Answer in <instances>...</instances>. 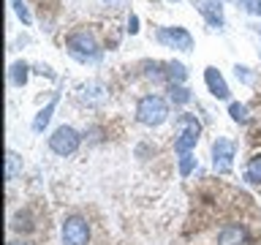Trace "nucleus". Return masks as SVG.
I'll use <instances>...</instances> for the list:
<instances>
[{
    "label": "nucleus",
    "instance_id": "11",
    "mask_svg": "<svg viewBox=\"0 0 261 245\" xmlns=\"http://www.w3.org/2000/svg\"><path fill=\"white\" fill-rule=\"evenodd\" d=\"M204 82H207V87H210V93L215 95V98H228V85H226V79L220 77V71L218 68H204Z\"/></svg>",
    "mask_w": 261,
    "mask_h": 245
},
{
    "label": "nucleus",
    "instance_id": "8",
    "mask_svg": "<svg viewBox=\"0 0 261 245\" xmlns=\"http://www.w3.org/2000/svg\"><path fill=\"white\" fill-rule=\"evenodd\" d=\"M193 6L212 28H223L226 19H223V3L220 0H193Z\"/></svg>",
    "mask_w": 261,
    "mask_h": 245
},
{
    "label": "nucleus",
    "instance_id": "9",
    "mask_svg": "<svg viewBox=\"0 0 261 245\" xmlns=\"http://www.w3.org/2000/svg\"><path fill=\"white\" fill-rule=\"evenodd\" d=\"M248 242H250L248 229L240 224H228L218 232V245H248Z\"/></svg>",
    "mask_w": 261,
    "mask_h": 245
},
{
    "label": "nucleus",
    "instance_id": "5",
    "mask_svg": "<svg viewBox=\"0 0 261 245\" xmlns=\"http://www.w3.org/2000/svg\"><path fill=\"white\" fill-rule=\"evenodd\" d=\"M79 142H82L79 131L71 128V126H60L52 136H49V147H52V153L63 155V158H65V155L76 153L79 150Z\"/></svg>",
    "mask_w": 261,
    "mask_h": 245
},
{
    "label": "nucleus",
    "instance_id": "20",
    "mask_svg": "<svg viewBox=\"0 0 261 245\" xmlns=\"http://www.w3.org/2000/svg\"><path fill=\"white\" fill-rule=\"evenodd\" d=\"M11 6H14L16 16H19L24 24H30V22H33V16H30V11H28V6H24V0H11Z\"/></svg>",
    "mask_w": 261,
    "mask_h": 245
},
{
    "label": "nucleus",
    "instance_id": "4",
    "mask_svg": "<svg viewBox=\"0 0 261 245\" xmlns=\"http://www.w3.org/2000/svg\"><path fill=\"white\" fill-rule=\"evenodd\" d=\"M234 155H237V144L226 136H218L212 142V169L218 175H228L234 166Z\"/></svg>",
    "mask_w": 261,
    "mask_h": 245
},
{
    "label": "nucleus",
    "instance_id": "1",
    "mask_svg": "<svg viewBox=\"0 0 261 245\" xmlns=\"http://www.w3.org/2000/svg\"><path fill=\"white\" fill-rule=\"evenodd\" d=\"M169 117V104L163 101L161 95H144L142 101L136 104V120L142 122V126H161V122H166Z\"/></svg>",
    "mask_w": 261,
    "mask_h": 245
},
{
    "label": "nucleus",
    "instance_id": "13",
    "mask_svg": "<svg viewBox=\"0 0 261 245\" xmlns=\"http://www.w3.org/2000/svg\"><path fill=\"white\" fill-rule=\"evenodd\" d=\"M19 175H22V158L14 150H8L6 153V180L11 183V180H16Z\"/></svg>",
    "mask_w": 261,
    "mask_h": 245
},
{
    "label": "nucleus",
    "instance_id": "6",
    "mask_svg": "<svg viewBox=\"0 0 261 245\" xmlns=\"http://www.w3.org/2000/svg\"><path fill=\"white\" fill-rule=\"evenodd\" d=\"M63 245H87L90 242V226L85 218L71 215L63 220Z\"/></svg>",
    "mask_w": 261,
    "mask_h": 245
},
{
    "label": "nucleus",
    "instance_id": "22",
    "mask_svg": "<svg viewBox=\"0 0 261 245\" xmlns=\"http://www.w3.org/2000/svg\"><path fill=\"white\" fill-rule=\"evenodd\" d=\"M240 6H245V11L258 14V0H240Z\"/></svg>",
    "mask_w": 261,
    "mask_h": 245
},
{
    "label": "nucleus",
    "instance_id": "21",
    "mask_svg": "<svg viewBox=\"0 0 261 245\" xmlns=\"http://www.w3.org/2000/svg\"><path fill=\"white\" fill-rule=\"evenodd\" d=\"M234 74H237V79L245 82V85H253V74H250V68H245V65H237Z\"/></svg>",
    "mask_w": 261,
    "mask_h": 245
},
{
    "label": "nucleus",
    "instance_id": "24",
    "mask_svg": "<svg viewBox=\"0 0 261 245\" xmlns=\"http://www.w3.org/2000/svg\"><path fill=\"white\" fill-rule=\"evenodd\" d=\"M103 6H112V8H120V6H128V0H101Z\"/></svg>",
    "mask_w": 261,
    "mask_h": 245
},
{
    "label": "nucleus",
    "instance_id": "25",
    "mask_svg": "<svg viewBox=\"0 0 261 245\" xmlns=\"http://www.w3.org/2000/svg\"><path fill=\"white\" fill-rule=\"evenodd\" d=\"M11 245H28V242H11Z\"/></svg>",
    "mask_w": 261,
    "mask_h": 245
},
{
    "label": "nucleus",
    "instance_id": "19",
    "mask_svg": "<svg viewBox=\"0 0 261 245\" xmlns=\"http://www.w3.org/2000/svg\"><path fill=\"white\" fill-rule=\"evenodd\" d=\"M171 101L174 104H188L191 101V90H185L182 85H171Z\"/></svg>",
    "mask_w": 261,
    "mask_h": 245
},
{
    "label": "nucleus",
    "instance_id": "17",
    "mask_svg": "<svg viewBox=\"0 0 261 245\" xmlns=\"http://www.w3.org/2000/svg\"><path fill=\"white\" fill-rule=\"evenodd\" d=\"M169 77L174 85H182V82L188 79V71H185V65L182 63H169Z\"/></svg>",
    "mask_w": 261,
    "mask_h": 245
},
{
    "label": "nucleus",
    "instance_id": "18",
    "mask_svg": "<svg viewBox=\"0 0 261 245\" xmlns=\"http://www.w3.org/2000/svg\"><path fill=\"white\" fill-rule=\"evenodd\" d=\"M228 114H231L234 122H248L250 120L248 106H245V104H231V106H228Z\"/></svg>",
    "mask_w": 261,
    "mask_h": 245
},
{
    "label": "nucleus",
    "instance_id": "2",
    "mask_svg": "<svg viewBox=\"0 0 261 245\" xmlns=\"http://www.w3.org/2000/svg\"><path fill=\"white\" fill-rule=\"evenodd\" d=\"M68 52H71V57H76V60H82V63H95V60H101V55H103L95 36L90 30H76L73 33V36L68 38Z\"/></svg>",
    "mask_w": 261,
    "mask_h": 245
},
{
    "label": "nucleus",
    "instance_id": "12",
    "mask_svg": "<svg viewBox=\"0 0 261 245\" xmlns=\"http://www.w3.org/2000/svg\"><path fill=\"white\" fill-rule=\"evenodd\" d=\"M55 106H57V95L36 114V120H33V134H44V128L49 126V120H52V114H55Z\"/></svg>",
    "mask_w": 261,
    "mask_h": 245
},
{
    "label": "nucleus",
    "instance_id": "10",
    "mask_svg": "<svg viewBox=\"0 0 261 245\" xmlns=\"http://www.w3.org/2000/svg\"><path fill=\"white\" fill-rule=\"evenodd\" d=\"M82 101H85L87 106H101L106 98H109V90H106L103 82H90V85L82 87Z\"/></svg>",
    "mask_w": 261,
    "mask_h": 245
},
{
    "label": "nucleus",
    "instance_id": "3",
    "mask_svg": "<svg viewBox=\"0 0 261 245\" xmlns=\"http://www.w3.org/2000/svg\"><path fill=\"white\" fill-rule=\"evenodd\" d=\"M201 136V122L193 114H179L177 117V139H174V150L182 153H193L196 142Z\"/></svg>",
    "mask_w": 261,
    "mask_h": 245
},
{
    "label": "nucleus",
    "instance_id": "15",
    "mask_svg": "<svg viewBox=\"0 0 261 245\" xmlns=\"http://www.w3.org/2000/svg\"><path fill=\"white\" fill-rule=\"evenodd\" d=\"M28 71H30V68H28L24 63H14V65H11V82H14L16 87H24V85H28V77H30Z\"/></svg>",
    "mask_w": 261,
    "mask_h": 245
},
{
    "label": "nucleus",
    "instance_id": "7",
    "mask_svg": "<svg viewBox=\"0 0 261 245\" xmlns=\"http://www.w3.org/2000/svg\"><path fill=\"white\" fill-rule=\"evenodd\" d=\"M158 41L169 49H179V52L193 49V36L185 28H158Z\"/></svg>",
    "mask_w": 261,
    "mask_h": 245
},
{
    "label": "nucleus",
    "instance_id": "16",
    "mask_svg": "<svg viewBox=\"0 0 261 245\" xmlns=\"http://www.w3.org/2000/svg\"><path fill=\"white\" fill-rule=\"evenodd\" d=\"M196 169V155L193 153H182L179 155V177H188Z\"/></svg>",
    "mask_w": 261,
    "mask_h": 245
},
{
    "label": "nucleus",
    "instance_id": "14",
    "mask_svg": "<svg viewBox=\"0 0 261 245\" xmlns=\"http://www.w3.org/2000/svg\"><path fill=\"white\" fill-rule=\"evenodd\" d=\"M245 180L253 185H261V155H253L245 166Z\"/></svg>",
    "mask_w": 261,
    "mask_h": 245
},
{
    "label": "nucleus",
    "instance_id": "23",
    "mask_svg": "<svg viewBox=\"0 0 261 245\" xmlns=\"http://www.w3.org/2000/svg\"><path fill=\"white\" fill-rule=\"evenodd\" d=\"M128 33H130V36L139 33V19H136V16H130V19H128Z\"/></svg>",
    "mask_w": 261,
    "mask_h": 245
}]
</instances>
